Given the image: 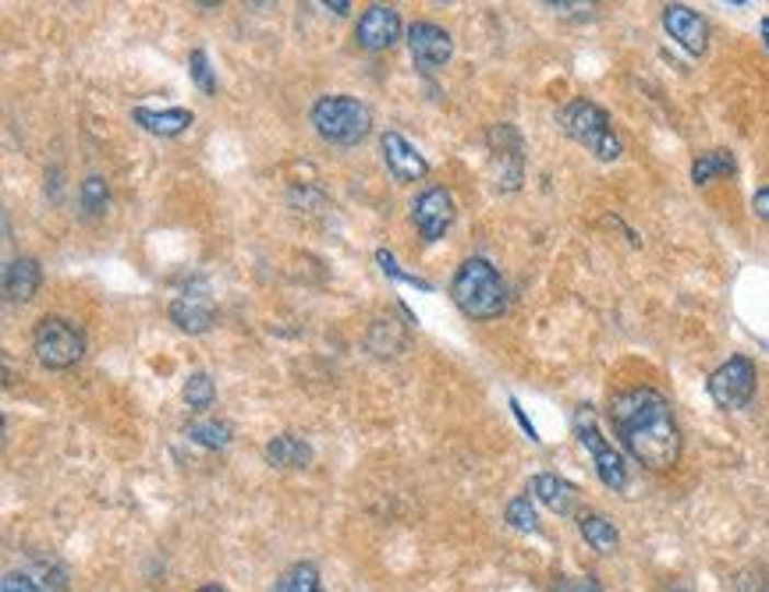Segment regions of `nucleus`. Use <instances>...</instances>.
Returning a JSON list of instances; mask_svg holds the SVG:
<instances>
[{
	"label": "nucleus",
	"instance_id": "1",
	"mask_svg": "<svg viewBox=\"0 0 769 592\" xmlns=\"http://www.w3.org/2000/svg\"><path fill=\"white\" fill-rule=\"evenodd\" d=\"M610 422L624 451L653 473H667L681 458V430L674 408L656 387H631L610 401Z\"/></svg>",
	"mask_w": 769,
	"mask_h": 592
},
{
	"label": "nucleus",
	"instance_id": "2",
	"mask_svg": "<svg viewBox=\"0 0 769 592\" xmlns=\"http://www.w3.org/2000/svg\"><path fill=\"white\" fill-rule=\"evenodd\" d=\"M450 298L472 320H493L507 309V284L486 260H464L450 281Z\"/></svg>",
	"mask_w": 769,
	"mask_h": 592
},
{
	"label": "nucleus",
	"instance_id": "3",
	"mask_svg": "<svg viewBox=\"0 0 769 592\" xmlns=\"http://www.w3.org/2000/svg\"><path fill=\"white\" fill-rule=\"evenodd\" d=\"M561 128L602 163L621 160V153H624L621 139H617L613 128H610L607 111L596 107V103H589V100H571L567 107L561 111Z\"/></svg>",
	"mask_w": 769,
	"mask_h": 592
},
{
	"label": "nucleus",
	"instance_id": "4",
	"mask_svg": "<svg viewBox=\"0 0 769 592\" xmlns=\"http://www.w3.org/2000/svg\"><path fill=\"white\" fill-rule=\"evenodd\" d=\"M312 125L330 146H355L369 135L372 114L355 96H320L312 107Z\"/></svg>",
	"mask_w": 769,
	"mask_h": 592
},
{
	"label": "nucleus",
	"instance_id": "5",
	"mask_svg": "<svg viewBox=\"0 0 769 592\" xmlns=\"http://www.w3.org/2000/svg\"><path fill=\"white\" fill-rule=\"evenodd\" d=\"M33 352L39 358V366H47V369H71L74 362H82V355H85V333L74 327L71 320L47 316V320L36 323Z\"/></svg>",
	"mask_w": 769,
	"mask_h": 592
},
{
	"label": "nucleus",
	"instance_id": "6",
	"mask_svg": "<svg viewBox=\"0 0 769 592\" xmlns=\"http://www.w3.org/2000/svg\"><path fill=\"white\" fill-rule=\"evenodd\" d=\"M575 433L582 440V447L593 454V462H596V473L602 479V486H610V490H624L628 486V465L624 458L617 454L607 440H602L599 433V422H596V412L589 405H578V412H575Z\"/></svg>",
	"mask_w": 769,
	"mask_h": 592
},
{
	"label": "nucleus",
	"instance_id": "7",
	"mask_svg": "<svg viewBox=\"0 0 769 592\" xmlns=\"http://www.w3.org/2000/svg\"><path fill=\"white\" fill-rule=\"evenodd\" d=\"M705 390H710V398L723 408V412L745 408L751 401V394H756V366H751V358H745V355L727 358L723 366H716L710 373Z\"/></svg>",
	"mask_w": 769,
	"mask_h": 592
},
{
	"label": "nucleus",
	"instance_id": "8",
	"mask_svg": "<svg viewBox=\"0 0 769 592\" xmlns=\"http://www.w3.org/2000/svg\"><path fill=\"white\" fill-rule=\"evenodd\" d=\"M663 29H667V36L677 43V47H685L691 57H702L705 47H710V25H705L702 14L688 4L663 8Z\"/></svg>",
	"mask_w": 769,
	"mask_h": 592
},
{
	"label": "nucleus",
	"instance_id": "9",
	"mask_svg": "<svg viewBox=\"0 0 769 592\" xmlns=\"http://www.w3.org/2000/svg\"><path fill=\"white\" fill-rule=\"evenodd\" d=\"M412 220L426 241H440L447 227L455 224V195L447 189H426L412 206Z\"/></svg>",
	"mask_w": 769,
	"mask_h": 592
},
{
	"label": "nucleus",
	"instance_id": "10",
	"mask_svg": "<svg viewBox=\"0 0 769 592\" xmlns=\"http://www.w3.org/2000/svg\"><path fill=\"white\" fill-rule=\"evenodd\" d=\"M409 47H412V57L422 71H440L450 60V54H455V39H450V33L440 25L415 22V25H409Z\"/></svg>",
	"mask_w": 769,
	"mask_h": 592
},
{
	"label": "nucleus",
	"instance_id": "11",
	"mask_svg": "<svg viewBox=\"0 0 769 592\" xmlns=\"http://www.w3.org/2000/svg\"><path fill=\"white\" fill-rule=\"evenodd\" d=\"M355 39L361 50H372V54L390 50L401 39V14L387 4L366 8V14H361V22L355 29Z\"/></svg>",
	"mask_w": 769,
	"mask_h": 592
},
{
	"label": "nucleus",
	"instance_id": "12",
	"mask_svg": "<svg viewBox=\"0 0 769 592\" xmlns=\"http://www.w3.org/2000/svg\"><path fill=\"white\" fill-rule=\"evenodd\" d=\"M171 320L185 333H206L217 323V309L206 292H185L171 301Z\"/></svg>",
	"mask_w": 769,
	"mask_h": 592
},
{
	"label": "nucleus",
	"instance_id": "13",
	"mask_svg": "<svg viewBox=\"0 0 769 592\" xmlns=\"http://www.w3.org/2000/svg\"><path fill=\"white\" fill-rule=\"evenodd\" d=\"M383 160H387L390 174H394L398 181H418V178H426V171H429L426 157H422L418 149L398 132L383 135Z\"/></svg>",
	"mask_w": 769,
	"mask_h": 592
},
{
	"label": "nucleus",
	"instance_id": "14",
	"mask_svg": "<svg viewBox=\"0 0 769 592\" xmlns=\"http://www.w3.org/2000/svg\"><path fill=\"white\" fill-rule=\"evenodd\" d=\"M529 490H532V497L539 500V504H547L553 514H575V508H578V490L561 476L542 473V476L532 479Z\"/></svg>",
	"mask_w": 769,
	"mask_h": 592
},
{
	"label": "nucleus",
	"instance_id": "15",
	"mask_svg": "<svg viewBox=\"0 0 769 592\" xmlns=\"http://www.w3.org/2000/svg\"><path fill=\"white\" fill-rule=\"evenodd\" d=\"M43 284V270L33 255H19V260H11L8 270H4V295L8 301H28Z\"/></svg>",
	"mask_w": 769,
	"mask_h": 592
},
{
	"label": "nucleus",
	"instance_id": "16",
	"mask_svg": "<svg viewBox=\"0 0 769 592\" xmlns=\"http://www.w3.org/2000/svg\"><path fill=\"white\" fill-rule=\"evenodd\" d=\"M135 117V125H142L146 132H153V135H163V139H174V135L181 132H188L195 125V114L192 111H149V107H135L131 111Z\"/></svg>",
	"mask_w": 769,
	"mask_h": 592
},
{
	"label": "nucleus",
	"instance_id": "17",
	"mask_svg": "<svg viewBox=\"0 0 769 592\" xmlns=\"http://www.w3.org/2000/svg\"><path fill=\"white\" fill-rule=\"evenodd\" d=\"M65 589V571H50L39 565L36 571H8L0 592H60Z\"/></svg>",
	"mask_w": 769,
	"mask_h": 592
},
{
	"label": "nucleus",
	"instance_id": "18",
	"mask_svg": "<svg viewBox=\"0 0 769 592\" xmlns=\"http://www.w3.org/2000/svg\"><path fill=\"white\" fill-rule=\"evenodd\" d=\"M490 149H493V163H496V178H501V189L507 185V160L521 167V135L515 125H493L490 128Z\"/></svg>",
	"mask_w": 769,
	"mask_h": 592
},
{
	"label": "nucleus",
	"instance_id": "19",
	"mask_svg": "<svg viewBox=\"0 0 769 592\" xmlns=\"http://www.w3.org/2000/svg\"><path fill=\"white\" fill-rule=\"evenodd\" d=\"M266 462L280 468H306L312 462V447L295 433H280L266 444Z\"/></svg>",
	"mask_w": 769,
	"mask_h": 592
},
{
	"label": "nucleus",
	"instance_id": "20",
	"mask_svg": "<svg viewBox=\"0 0 769 592\" xmlns=\"http://www.w3.org/2000/svg\"><path fill=\"white\" fill-rule=\"evenodd\" d=\"M578 528H582V539L599 554H613L617 543H621V536H617V525L607 519V514H582Z\"/></svg>",
	"mask_w": 769,
	"mask_h": 592
},
{
	"label": "nucleus",
	"instance_id": "21",
	"mask_svg": "<svg viewBox=\"0 0 769 592\" xmlns=\"http://www.w3.org/2000/svg\"><path fill=\"white\" fill-rule=\"evenodd\" d=\"M734 171H737L734 153H727V149H710V153H702L691 163V181H696V185H710V181L727 178Z\"/></svg>",
	"mask_w": 769,
	"mask_h": 592
},
{
	"label": "nucleus",
	"instance_id": "22",
	"mask_svg": "<svg viewBox=\"0 0 769 592\" xmlns=\"http://www.w3.org/2000/svg\"><path fill=\"white\" fill-rule=\"evenodd\" d=\"M404 344H409V338H404L401 323H394V320H376V323H372V330H369V348H372V352L380 355V358L398 355Z\"/></svg>",
	"mask_w": 769,
	"mask_h": 592
},
{
	"label": "nucleus",
	"instance_id": "23",
	"mask_svg": "<svg viewBox=\"0 0 769 592\" xmlns=\"http://www.w3.org/2000/svg\"><path fill=\"white\" fill-rule=\"evenodd\" d=\"M188 440H195V444H203L209 451H220V447H228L231 444V436L234 430L228 426V422H217V419H199V422H192V426L185 430Z\"/></svg>",
	"mask_w": 769,
	"mask_h": 592
},
{
	"label": "nucleus",
	"instance_id": "24",
	"mask_svg": "<svg viewBox=\"0 0 769 592\" xmlns=\"http://www.w3.org/2000/svg\"><path fill=\"white\" fill-rule=\"evenodd\" d=\"M269 592H320V571H315V565H295L280 574Z\"/></svg>",
	"mask_w": 769,
	"mask_h": 592
},
{
	"label": "nucleus",
	"instance_id": "25",
	"mask_svg": "<svg viewBox=\"0 0 769 592\" xmlns=\"http://www.w3.org/2000/svg\"><path fill=\"white\" fill-rule=\"evenodd\" d=\"M185 405L192 408V412H203V408H209L214 405V398H217V387H214V379H209V373H192L188 379H185Z\"/></svg>",
	"mask_w": 769,
	"mask_h": 592
},
{
	"label": "nucleus",
	"instance_id": "26",
	"mask_svg": "<svg viewBox=\"0 0 769 592\" xmlns=\"http://www.w3.org/2000/svg\"><path fill=\"white\" fill-rule=\"evenodd\" d=\"M504 519L510 528H518V533H539V514L532 508V497H515L504 511Z\"/></svg>",
	"mask_w": 769,
	"mask_h": 592
},
{
	"label": "nucleus",
	"instance_id": "27",
	"mask_svg": "<svg viewBox=\"0 0 769 592\" xmlns=\"http://www.w3.org/2000/svg\"><path fill=\"white\" fill-rule=\"evenodd\" d=\"M79 203H82L85 214H103V209H107V203H111V189H107V181H103L100 174L85 178V181H82V189H79Z\"/></svg>",
	"mask_w": 769,
	"mask_h": 592
},
{
	"label": "nucleus",
	"instance_id": "28",
	"mask_svg": "<svg viewBox=\"0 0 769 592\" xmlns=\"http://www.w3.org/2000/svg\"><path fill=\"white\" fill-rule=\"evenodd\" d=\"M188 71H192V79L199 82L203 93H209V96L217 93V82H214V71H209L206 50H192V57H188Z\"/></svg>",
	"mask_w": 769,
	"mask_h": 592
},
{
	"label": "nucleus",
	"instance_id": "29",
	"mask_svg": "<svg viewBox=\"0 0 769 592\" xmlns=\"http://www.w3.org/2000/svg\"><path fill=\"white\" fill-rule=\"evenodd\" d=\"M376 263L383 266V273H387V277L409 281V284H415V287H426V292H429V284H426V281H418V277H412V273H404V270L398 266V260H394V255H390L387 249H380V252H376Z\"/></svg>",
	"mask_w": 769,
	"mask_h": 592
},
{
	"label": "nucleus",
	"instance_id": "30",
	"mask_svg": "<svg viewBox=\"0 0 769 592\" xmlns=\"http://www.w3.org/2000/svg\"><path fill=\"white\" fill-rule=\"evenodd\" d=\"M751 209H756V217L769 224V189H759L756 200H751Z\"/></svg>",
	"mask_w": 769,
	"mask_h": 592
},
{
	"label": "nucleus",
	"instance_id": "31",
	"mask_svg": "<svg viewBox=\"0 0 769 592\" xmlns=\"http://www.w3.org/2000/svg\"><path fill=\"white\" fill-rule=\"evenodd\" d=\"M561 592H602L593 579H567L564 585H561Z\"/></svg>",
	"mask_w": 769,
	"mask_h": 592
},
{
	"label": "nucleus",
	"instance_id": "32",
	"mask_svg": "<svg viewBox=\"0 0 769 592\" xmlns=\"http://www.w3.org/2000/svg\"><path fill=\"white\" fill-rule=\"evenodd\" d=\"M510 408H515V415H518V422H521V430H525V433H529V440H539V436H536V430H532V422H529V419H525V412H521V405H518V401H510Z\"/></svg>",
	"mask_w": 769,
	"mask_h": 592
},
{
	"label": "nucleus",
	"instance_id": "33",
	"mask_svg": "<svg viewBox=\"0 0 769 592\" xmlns=\"http://www.w3.org/2000/svg\"><path fill=\"white\" fill-rule=\"evenodd\" d=\"M330 11H337V14H348V4H344V0H337V4H326Z\"/></svg>",
	"mask_w": 769,
	"mask_h": 592
},
{
	"label": "nucleus",
	"instance_id": "34",
	"mask_svg": "<svg viewBox=\"0 0 769 592\" xmlns=\"http://www.w3.org/2000/svg\"><path fill=\"white\" fill-rule=\"evenodd\" d=\"M199 592H223V589H217V585H203Z\"/></svg>",
	"mask_w": 769,
	"mask_h": 592
},
{
	"label": "nucleus",
	"instance_id": "35",
	"mask_svg": "<svg viewBox=\"0 0 769 592\" xmlns=\"http://www.w3.org/2000/svg\"><path fill=\"white\" fill-rule=\"evenodd\" d=\"M670 592H688V589H670Z\"/></svg>",
	"mask_w": 769,
	"mask_h": 592
},
{
	"label": "nucleus",
	"instance_id": "36",
	"mask_svg": "<svg viewBox=\"0 0 769 592\" xmlns=\"http://www.w3.org/2000/svg\"><path fill=\"white\" fill-rule=\"evenodd\" d=\"M766 592H769V589H766Z\"/></svg>",
	"mask_w": 769,
	"mask_h": 592
}]
</instances>
